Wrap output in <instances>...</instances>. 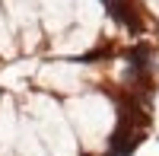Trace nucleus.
Returning <instances> with one entry per match:
<instances>
[{"mask_svg": "<svg viewBox=\"0 0 159 156\" xmlns=\"http://www.w3.org/2000/svg\"><path fill=\"white\" fill-rule=\"evenodd\" d=\"M108 13H111V19H118L121 25H127L130 32H140V19H137V10H134L130 0H111Z\"/></svg>", "mask_w": 159, "mask_h": 156, "instance_id": "nucleus-1", "label": "nucleus"}, {"mask_svg": "<svg viewBox=\"0 0 159 156\" xmlns=\"http://www.w3.org/2000/svg\"><path fill=\"white\" fill-rule=\"evenodd\" d=\"M108 3H111V0H105V7H108Z\"/></svg>", "mask_w": 159, "mask_h": 156, "instance_id": "nucleus-2", "label": "nucleus"}]
</instances>
